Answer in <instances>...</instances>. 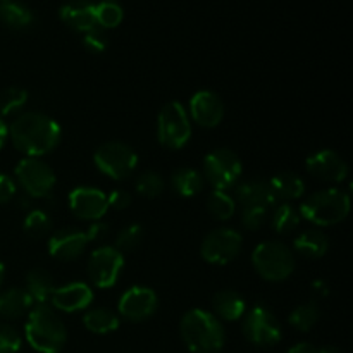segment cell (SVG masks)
Returning <instances> with one entry per match:
<instances>
[{"mask_svg":"<svg viewBox=\"0 0 353 353\" xmlns=\"http://www.w3.org/2000/svg\"><path fill=\"white\" fill-rule=\"evenodd\" d=\"M9 138L26 157L40 159L59 145L61 126L47 114L23 112L10 124Z\"/></svg>","mask_w":353,"mask_h":353,"instance_id":"obj_1","label":"cell"},{"mask_svg":"<svg viewBox=\"0 0 353 353\" xmlns=\"http://www.w3.org/2000/svg\"><path fill=\"white\" fill-rule=\"evenodd\" d=\"M24 336L33 350L40 353H59L68 340V331L54 307L48 303H38L28 312Z\"/></svg>","mask_w":353,"mask_h":353,"instance_id":"obj_2","label":"cell"},{"mask_svg":"<svg viewBox=\"0 0 353 353\" xmlns=\"http://www.w3.org/2000/svg\"><path fill=\"white\" fill-rule=\"evenodd\" d=\"M179 333L192 353H219L226 341L223 323L202 309H192L183 316Z\"/></svg>","mask_w":353,"mask_h":353,"instance_id":"obj_3","label":"cell"},{"mask_svg":"<svg viewBox=\"0 0 353 353\" xmlns=\"http://www.w3.org/2000/svg\"><path fill=\"white\" fill-rule=\"evenodd\" d=\"M303 219L321 228L334 226L350 214V196L338 188L319 190L302 202L299 209Z\"/></svg>","mask_w":353,"mask_h":353,"instance_id":"obj_4","label":"cell"},{"mask_svg":"<svg viewBox=\"0 0 353 353\" xmlns=\"http://www.w3.org/2000/svg\"><path fill=\"white\" fill-rule=\"evenodd\" d=\"M252 264L262 278L279 283L288 279L295 271V255L281 241H262L252 252Z\"/></svg>","mask_w":353,"mask_h":353,"instance_id":"obj_5","label":"cell"},{"mask_svg":"<svg viewBox=\"0 0 353 353\" xmlns=\"http://www.w3.org/2000/svg\"><path fill=\"white\" fill-rule=\"evenodd\" d=\"M192 137V121L179 102H169L162 107L157 117V138L162 147L179 150Z\"/></svg>","mask_w":353,"mask_h":353,"instance_id":"obj_6","label":"cell"},{"mask_svg":"<svg viewBox=\"0 0 353 353\" xmlns=\"http://www.w3.org/2000/svg\"><path fill=\"white\" fill-rule=\"evenodd\" d=\"M243 165L240 157L230 148H217L203 159V178L212 185L214 190L228 192L240 179Z\"/></svg>","mask_w":353,"mask_h":353,"instance_id":"obj_7","label":"cell"},{"mask_svg":"<svg viewBox=\"0 0 353 353\" xmlns=\"http://www.w3.org/2000/svg\"><path fill=\"white\" fill-rule=\"evenodd\" d=\"M100 172L112 179H126L133 174L138 164V155L130 145L123 141H107L97 148L93 155Z\"/></svg>","mask_w":353,"mask_h":353,"instance_id":"obj_8","label":"cell"},{"mask_svg":"<svg viewBox=\"0 0 353 353\" xmlns=\"http://www.w3.org/2000/svg\"><path fill=\"white\" fill-rule=\"evenodd\" d=\"M16 179L30 199H47L55 186V172L38 157H26L17 164Z\"/></svg>","mask_w":353,"mask_h":353,"instance_id":"obj_9","label":"cell"},{"mask_svg":"<svg viewBox=\"0 0 353 353\" xmlns=\"http://www.w3.org/2000/svg\"><path fill=\"white\" fill-rule=\"evenodd\" d=\"M243 334L257 347H274L281 341L283 330L278 317L268 307H254L243 319Z\"/></svg>","mask_w":353,"mask_h":353,"instance_id":"obj_10","label":"cell"},{"mask_svg":"<svg viewBox=\"0 0 353 353\" xmlns=\"http://www.w3.org/2000/svg\"><path fill=\"white\" fill-rule=\"evenodd\" d=\"M241 245H243V238L236 230L219 228V230L210 231L203 238L200 254H202L203 261H207L209 264L226 265L238 257Z\"/></svg>","mask_w":353,"mask_h":353,"instance_id":"obj_11","label":"cell"},{"mask_svg":"<svg viewBox=\"0 0 353 353\" xmlns=\"http://www.w3.org/2000/svg\"><path fill=\"white\" fill-rule=\"evenodd\" d=\"M124 268V257L116 247H99L88 259V276L97 288H110L117 283Z\"/></svg>","mask_w":353,"mask_h":353,"instance_id":"obj_12","label":"cell"},{"mask_svg":"<svg viewBox=\"0 0 353 353\" xmlns=\"http://www.w3.org/2000/svg\"><path fill=\"white\" fill-rule=\"evenodd\" d=\"M157 293L147 286H131L121 295L119 314L131 323H141L152 317L157 310Z\"/></svg>","mask_w":353,"mask_h":353,"instance_id":"obj_13","label":"cell"},{"mask_svg":"<svg viewBox=\"0 0 353 353\" xmlns=\"http://www.w3.org/2000/svg\"><path fill=\"white\" fill-rule=\"evenodd\" d=\"M69 207L72 214L83 221H100L109 210L107 196L93 186H78L69 193Z\"/></svg>","mask_w":353,"mask_h":353,"instance_id":"obj_14","label":"cell"},{"mask_svg":"<svg viewBox=\"0 0 353 353\" xmlns=\"http://www.w3.org/2000/svg\"><path fill=\"white\" fill-rule=\"evenodd\" d=\"M309 174L327 183H341L348 176V165L345 159L334 150H319L310 155L305 162Z\"/></svg>","mask_w":353,"mask_h":353,"instance_id":"obj_15","label":"cell"},{"mask_svg":"<svg viewBox=\"0 0 353 353\" xmlns=\"http://www.w3.org/2000/svg\"><path fill=\"white\" fill-rule=\"evenodd\" d=\"M190 117L202 128L219 126L224 117V103L210 90H200L190 99Z\"/></svg>","mask_w":353,"mask_h":353,"instance_id":"obj_16","label":"cell"},{"mask_svg":"<svg viewBox=\"0 0 353 353\" xmlns=\"http://www.w3.org/2000/svg\"><path fill=\"white\" fill-rule=\"evenodd\" d=\"M88 238L85 231L76 228H64L55 231L48 240V252L57 261H74L86 250Z\"/></svg>","mask_w":353,"mask_h":353,"instance_id":"obj_17","label":"cell"},{"mask_svg":"<svg viewBox=\"0 0 353 353\" xmlns=\"http://www.w3.org/2000/svg\"><path fill=\"white\" fill-rule=\"evenodd\" d=\"M52 307L62 312H78L93 302V292L86 283L72 281L64 286H55L52 293Z\"/></svg>","mask_w":353,"mask_h":353,"instance_id":"obj_18","label":"cell"},{"mask_svg":"<svg viewBox=\"0 0 353 353\" xmlns=\"http://www.w3.org/2000/svg\"><path fill=\"white\" fill-rule=\"evenodd\" d=\"M61 19L68 24L71 30L79 33H88V31L99 30L95 17V3L88 0H71L61 7Z\"/></svg>","mask_w":353,"mask_h":353,"instance_id":"obj_19","label":"cell"},{"mask_svg":"<svg viewBox=\"0 0 353 353\" xmlns=\"http://www.w3.org/2000/svg\"><path fill=\"white\" fill-rule=\"evenodd\" d=\"M233 199L241 207H259V209L268 210L278 202L269 186V181H262V179H252V181L238 185L234 188Z\"/></svg>","mask_w":353,"mask_h":353,"instance_id":"obj_20","label":"cell"},{"mask_svg":"<svg viewBox=\"0 0 353 353\" xmlns=\"http://www.w3.org/2000/svg\"><path fill=\"white\" fill-rule=\"evenodd\" d=\"M214 316L223 321H238L245 316L247 303L245 299L234 290H221L212 300Z\"/></svg>","mask_w":353,"mask_h":353,"instance_id":"obj_21","label":"cell"},{"mask_svg":"<svg viewBox=\"0 0 353 353\" xmlns=\"http://www.w3.org/2000/svg\"><path fill=\"white\" fill-rule=\"evenodd\" d=\"M33 305V300L24 288H9L0 293V317L3 319H19L26 316Z\"/></svg>","mask_w":353,"mask_h":353,"instance_id":"obj_22","label":"cell"},{"mask_svg":"<svg viewBox=\"0 0 353 353\" xmlns=\"http://www.w3.org/2000/svg\"><path fill=\"white\" fill-rule=\"evenodd\" d=\"M24 290L31 296L34 305H38V303H48L52 299V293L55 290L54 278H52L47 269H31L26 276V288Z\"/></svg>","mask_w":353,"mask_h":353,"instance_id":"obj_23","label":"cell"},{"mask_svg":"<svg viewBox=\"0 0 353 353\" xmlns=\"http://www.w3.org/2000/svg\"><path fill=\"white\" fill-rule=\"evenodd\" d=\"M269 186L276 200H283V202H292L305 193V183L295 172H279L269 181Z\"/></svg>","mask_w":353,"mask_h":353,"instance_id":"obj_24","label":"cell"},{"mask_svg":"<svg viewBox=\"0 0 353 353\" xmlns=\"http://www.w3.org/2000/svg\"><path fill=\"white\" fill-rule=\"evenodd\" d=\"M330 248V238L321 230H307L295 238V250L307 259H319Z\"/></svg>","mask_w":353,"mask_h":353,"instance_id":"obj_25","label":"cell"},{"mask_svg":"<svg viewBox=\"0 0 353 353\" xmlns=\"http://www.w3.org/2000/svg\"><path fill=\"white\" fill-rule=\"evenodd\" d=\"M83 324L86 330L95 334H109L119 327V316L109 309L97 307L83 316Z\"/></svg>","mask_w":353,"mask_h":353,"instance_id":"obj_26","label":"cell"},{"mask_svg":"<svg viewBox=\"0 0 353 353\" xmlns=\"http://www.w3.org/2000/svg\"><path fill=\"white\" fill-rule=\"evenodd\" d=\"M171 185L178 195L190 199L202 192L203 176L193 168H181L172 172Z\"/></svg>","mask_w":353,"mask_h":353,"instance_id":"obj_27","label":"cell"},{"mask_svg":"<svg viewBox=\"0 0 353 353\" xmlns=\"http://www.w3.org/2000/svg\"><path fill=\"white\" fill-rule=\"evenodd\" d=\"M0 21L10 30H24L33 24L34 17L26 6L10 0V2L0 3Z\"/></svg>","mask_w":353,"mask_h":353,"instance_id":"obj_28","label":"cell"},{"mask_svg":"<svg viewBox=\"0 0 353 353\" xmlns=\"http://www.w3.org/2000/svg\"><path fill=\"white\" fill-rule=\"evenodd\" d=\"M300 219H302V216H300L299 209L295 205H292V203L285 202L276 207L274 212H272L271 226L278 234H286L292 233L299 226Z\"/></svg>","mask_w":353,"mask_h":353,"instance_id":"obj_29","label":"cell"},{"mask_svg":"<svg viewBox=\"0 0 353 353\" xmlns=\"http://www.w3.org/2000/svg\"><path fill=\"white\" fill-rule=\"evenodd\" d=\"M207 209H209V212L216 219L228 221L230 217H233L234 210H236V202H234V199L230 193L214 190L209 195V199H207Z\"/></svg>","mask_w":353,"mask_h":353,"instance_id":"obj_30","label":"cell"},{"mask_svg":"<svg viewBox=\"0 0 353 353\" xmlns=\"http://www.w3.org/2000/svg\"><path fill=\"white\" fill-rule=\"evenodd\" d=\"M319 317H321L319 307H317L314 302H307V303H302V305H299L296 309H293V312L290 314V324H292L295 330L307 333V331H310L314 326H316Z\"/></svg>","mask_w":353,"mask_h":353,"instance_id":"obj_31","label":"cell"},{"mask_svg":"<svg viewBox=\"0 0 353 353\" xmlns=\"http://www.w3.org/2000/svg\"><path fill=\"white\" fill-rule=\"evenodd\" d=\"M123 16V7L116 0H102V2L95 3V17L99 28L110 30V28L119 26Z\"/></svg>","mask_w":353,"mask_h":353,"instance_id":"obj_32","label":"cell"},{"mask_svg":"<svg viewBox=\"0 0 353 353\" xmlns=\"http://www.w3.org/2000/svg\"><path fill=\"white\" fill-rule=\"evenodd\" d=\"M28 102V92L17 86H10V88L3 90L0 93V117L2 116H12V114L23 110V107Z\"/></svg>","mask_w":353,"mask_h":353,"instance_id":"obj_33","label":"cell"},{"mask_svg":"<svg viewBox=\"0 0 353 353\" xmlns=\"http://www.w3.org/2000/svg\"><path fill=\"white\" fill-rule=\"evenodd\" d=\"M52 221L43 210H31L24 219V231L30 238H43L50 233Z\"/></svg>","mask_w":353,"mask_h":353,"instance_id":"obj_34","label":"cell"},{"mask_svg":"<svg viewBox=\"0 0 353 353\" xmlns=\"http://www.w3.org/2000/svg\"><path fill=\"white\" fill-rule=\"evenodd\" d=\"M134 186H137L138 195L145 196V199H155V196H159L164 192L165 185L164 179H162V176L159 174V172L147 171L143 172V174L138 176Z\"/></svg>","mask_w":353,"mask_h":353,"instance_id":"obj_35","label":"cell"},{"mask_svg":"<svg viewBox=\"0 0 353 353\" xmlns=\"http://www.w3.org/2000/svg\"><path fill=\"white\" fill-rule=\"evenodd\" d=\"M145 236V231L140 224H130L124 230L119 231L116 236V248L123 254V252H133L141 245Z\"/></svg>","mask_w":353,"mask_h":353,"instance_id":"obj_36","label":"cell"},{"mask_svg":"<svg viewBox=\"0 0 353 353\" xmlns=\"http://www.w3.org/2000/svg\"><path fill=\"white\" fill-rule=\"evenodd\" d=\"M269 210L259 209V207H241V226L245 230H261L268 223Z\"/></svg>","mask_w":353,"mask_h":353,"instance_id":"obj_37","label":"cell"},{"mask_svg":"<svg viewBox=\"0 0 353 353\" xmlns=\"http://www.w3.org/2000/svg\"><path fill=\"white\" fill-rule=\"evenodd\" d=\"M21 348V334L12 326L0 324V353H16Z\"/></svg>","mask_w":353,"mask_h":353,"instance_id":"obj_38","label":"cell"},{"mask_svg":"<svg viewBox=\"0 0 353 353\" xmlns=\"http://www.w3.org/2000/svg\"><path fill=\"white\" fill-rule=\"evenodd\" d=\"M83 45L92 54H102L107 48V38L103 37V33L99 28V30L88 31V33L83 34Z\"/></svg>","mask_w":353,"mask_h":353,"instance_id":"obj_39","label":"cell"},{"mask_svg":"<svg viewBox=\"0 0 353 353\" xmlns=\"http://www.w3.org/2000/svg\"><path fill=\"white\" fill-rule=\"evenodd\" d=\"M131 202H133V196H131V193L126 192V190H112V192L109 193V196H107L109 207H112V209L116 210L128 209V207L131 205Z\"/></svg>","mask_w":353,"mask_h":353,"instance_id":"obj_40","label":"cell"},{"mask_svg":"<svg viewBox=\"0 0 353 353\" xmlns=\"http://www.w3.org/2000/svg\"><path fill=\"white\" fill-rule=\"evenodd\" d=\"M85 234L88 238V243L90 241H102L109 236V226L102 221H93L88 230L85 231Z\"/></svg>","mask_w":353,"mask_h":353,"instance_id":"obj_41","label":"cell"},{"mask_svg":"<svg viewBox=\"0 0 353 353\" xmlns=\"http://www.w3.org/2000/svg\"><path fill=\"white\" fill-rule=\"evenodd\" d=\"M16 195V183L7 174H0V203H7Z\"/></svg>","mask_w":353,"mask_h":353,"instance_id":"obj_42","label":"cell"},{"mask_svg":"<svg viewBox=\"0 0 353 353\" xmlns=\"http://www.w3.org/2000/svg\"><path fill=\"white\" fill-rule=\"evenodd\" d=\"M312 292L323 299V296L330 295V285L326 281H323V279H317V281L312 283Z\"/></svg>","mask_w":353,"mask_h":353,"instance_id":"obj_43","label":"cell"},{"mask_svg":"<svg viewBox=\"0 0 353 353\" xmlns=\"http://www.w3.org/2000/svg\"><path fill=\"white\" fill-rule=\"evenodd\" d=\"M288 353H319V348L314 347L312 343H299L290 348Z\"/></svg>","mask_w":353,"mask_h":353,"instance_id":"obj_44","label":"cell"},{"mask_svg":"<svg viewBox=\"0 0 353 353\" xmlns=\"http://www.w3.org/2000/svg\"><path fill=\"white\" fill-rule=\"evenodd\" d=\"M7 138H9V128H7V124L3 123V119L0 117V148L6 145Z\"/></svg>","mask_w":353,"mask_h":353,"instance_id":"obj_45","label":"cell"},{"mask_svg":"<svg viewBox=\"0 0 353 353\" xmlns=\"http://www.w3.org/2000/svg\"><path fill=\"white\" fill-rule=\"evenodd\" d=\"M319 353H343V352L336 347H324V348H319Z\"/></svg>","mask_w":353,"mask_h":353,"instance_id":"obj_46","label":"cell"},{"mask_svg":"<svg viewBox=\"0 0 353 353\" xmlns=\"http://www.w3.org/2000/svg\"><path fill=\"white\" fill-rule=\"evenodd\" d=\"M19 207L21 209H28V207H30V196H24V199H21L19 200Z\"/></svg>","mask_w":353,"mask_h":353,"instance_id":"obj_47","label":"cell"},{"mask_svg":"<svg viewBox=\"0 0 353 353\" xmlns=\"http://www.w3.org/2000/svg\"><path fill=\"white\" fill-rule=\"evenodd\" d=\"M3 272H6V268H3V264L0 262V285H2V281H3Z\"/></svg>","mask_w":353,"mask_h":353,"instance_id":"obj_48","label":"cell"},{"mask_svg":"<svg viewBox=\"0 0 353 353\" xmlns=\"http://www.w3.org/2000/svg\"><path fill=\"white\" fill-rule=\"evenodd\" d=\"M6 2H10V0H0V3H6Z\"/></svg>","mask_w":353,"mask_h":353,"instance_id":"obj_49","label":"cell"}]
</instances>
